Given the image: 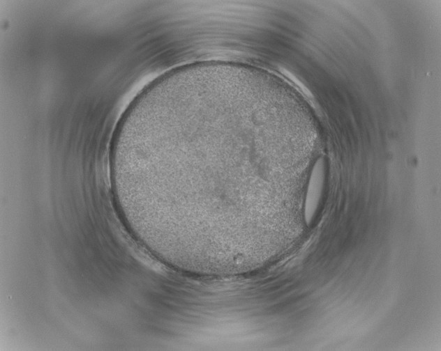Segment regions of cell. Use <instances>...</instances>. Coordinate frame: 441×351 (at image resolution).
I'll return each instance as SVG.
<instances>
[{
    "label": "cell",
    "mask_w": 441,
    "mask_h": 351,
    "mask_svg": "<svg viewBox=\"0 0 441 351\" xmlns=\"http://www.w3.org/2000/svg\"><path fill=\"white\" fill-rule=\"evenodd\" d=\"M325 178V166L323 159H320L315 164L308 187L306 203V219L311 221L317 209L322 191Z\"/></svg>",
    "instance_id": "cell-1"
}]
</instances>
